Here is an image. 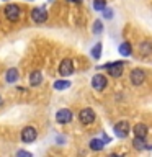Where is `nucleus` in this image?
Listing matches in <instances>:
<instances>
[{
    "mask_svg": "<svg viewBox=\"0 0 152 157\" xmlns=\"http://www.w3.org/2000/svg\"><path fill=\"white\" fill-rule=\"evenodd\" d=\"M110 157H123V155H120V154H110Z\"/></svg>",
    "mask_w": 152,
    "mask_h": 157,
    "instance_id": "obj_26",
    "label": "nucleus"
},
{
    "mask_svg": "<svg viewBox=\"0 0 152 157\" xmlns=\"http://www.w3.org/2000/svg\"><path fill=\"white\" fill-rule=\"evenodd\" d=\"M5 2H7V0H5Z\"/></svg>",
    "mask_w": 152,
    "mask_h": 157,
    "instance_id": "obj_31",
    "label": "nucleus"
},
{
    "mask_svg": "<svg viewBox=\"0 0 152 157\" xmlns=\"http://www.w3.org/2000/svg\"><path fill=\"white\" fill-rule=\"evenodd\" d=\"M54 90L57 92H62V90H67L69 87H70V80H66V78H61V80H56L54 82Z\"/></svg>",
    "mask_w": 152,
    "mask_h": 157,
    "instance_id": "obj_18",
    "label": "nucleus"
},
{
    "mask_svg": "<svg viewBox=\"0 0 152 157\" xmlns=\"http://www.w3.org/2000/svg\"><path fill=\"white\" fill-rule=\"evenodd\" d=\"M20 137H21V142H25V144H31V142H34L38 139V131L34 126H25L21 129V134H20Z\"/></svg>",
    "mask_w": 152,
    "mask_h": 157,
    "instance_id": "obj_4",
    "label": "nucleus"
},
{
    "mask_svg": "<svg viewBox=\"0 0 152 157\" xmlns=\"http://www.w3.org/2000/svg\"><path fill=\"white\" fill-rule=\"evenodd\" d=\"M70 2H80V0H70Z\"/></svg>",
    "mask_w": 152,
    "mask_h": 157,
    "instance_id": "obj_28",
    "label": "nucleus"
},
{
    "mask_svg": "<svg viewBox=\"0 0 152 157\" xmlns=\"http://www.w3.org/2000/svg\"><path fill=\"white\" fill-rule=\"evenodd\" d=\"M108 85V77L105 74H95V75L92 77V88L97 92H101L105 90Z\"/></svg>",
    "mask_w": 152,
    "mask_h": 157,
    "instance_id": "obj_6",
    "label": "nucleus"
},
{
    "mask_svg": "<svg viewBox=\"0 0 152 157\" xmlns=\"http://www.w3.org/2000/svg\"><path fill=\"white\" fill-rule=\"evenodd\" d=\"M88 147H90L92 151H103L105 149V142H103L101 139H98V137H93V139L88 142Z\"/></svg>",
    "mask_w": 152,
    "mask_h": 157,
    "instance_id": "obj_17",
    "label": "nucleus"
},
{
    "mask_svg": "<svg viewBox=\"0 0 152 157\" xmlns=\"http://www.w3.org/2000/svg\"><path fill=\"white\" fill-rule=\"evenodd\" d=\"M105 8H106V0H93V10L103 12Z\"/></svg>",
    "mask_w": 152,
    "mask_h": 157,
    "instance_id": "obj_20",
    "label": "nucleus"
},
{
    "mask_svg": "<svg viewBox=\"0 0 152 157\" xmlns=\"http://www.w3.org/2000/svg\"><path fill=\"white\" fill-rule=\"evenodd\" d=\"M43 83V74L41 71H33L31 74H29V85L31 87H39Z\"/></svg>",
    "mask_w": 152,
    "mask_h": 157,
    "instance_id": "obj_13",
    "label": "nucleus"
},
{
    "mask_svg": "<svg viewBox=\"0 0 152 157\" xmlns=\"http://www.w3.org/2000/svg\"><path fill=\"white\" fill-rule=\"evenodd\" d=\"M113 131H115V136L118 137V139H126V137L129 136V131H131L129 123H127L126 120L118 121L115 124V128H113Z\"/></svg>",
    "mask_w": 152,
    "mask_h": 157,
    "instance_id": "obj_5",
    "label": "nucleus"
},
{
    "mask_svg": "<svg viewBox=\"0 0 152 157\" xmlns=\"http://www.w3.org/2000/svg\"><path fill=\"white\" fill-rule=\"evenodd\" d=\"M132 147H134L136 151H146V149H149L147 141L144 139V137H134V139H132Z\"/></svg>",
    "mask_w": 152,
    "mask_h": 157,
    "instance_id": "obj_14",
    "label": "nucleus"
},
{
    "mask_svg": "<svg viewBox=\"0 0 152 157\" xmlns=\"http://www.w3.org/2000/svg\"><path fill=\"white\" fill-rule=\"evenodd\" d=\"M132 134H134V137H144L146 139L147 134H149V128L144 123H136L132 126Z\"/></svg>",
    "mask_w": 152,
    "mask_h": 157,
    "instance_id": "obj_11",
    "label": "nucleus"
},
{
    "mask_svg": "<svg viewBox=\"0 0 152 157\" xmlns=\"http://www.w3.org/2000/svg\"><path fill=\"white\" fill-rule=\"evenodd\" d=\"M101 49H103V44H101V43H97L95 46L92 48L90 54H92V57L95 59V61H98V59L101 57Z\"/></svg>",
    "mask_w": 152,
    "mask_h": 157,
    "instance_id": "obj_19",
    "label": "nucleus"
},
{
    "mask_svg": "<svg viewBox=\"0 0 152 157\" xmlns=\"http://www.w3.org/2000/svg\"><path fill=\"white\" fill-rule=\"evenodd\" d=\"M149 149H152V146H150V147H149Z\"/></svg>",
    "mask_w": 152,
    "mask_h": 157,
    "instance_id": "obj_30",
    "label": "nucleus"
},
{
    "mask_svg": "<svg viewBox=\"0 0 152 157\" xmlns=\"http://www.w3.org/2000/svg\"><path fill=\"white\" fill-rule=\"evenodd\" d=\"M101 141L105 142V146H106V144H110V142H111V137L108 136V134H105V132H103V136H101Z\"/></svg>",
    "mask_w": 152,
    "mask_h": 157,
    "instance_id": "obj_25",
    "label": "nucleus"
},
{
    "mask_svg": "<svg viewBox=\"0 0 152 157\" xmlns=\"http://www.w3.org/2000/svg\"><path fill=\"white\" fill-rule=\"evenodd\" d=\"M3 105V98H2V95H0V106Z\"/></svg>",
    "mask_w": 152,
    "mask_h": 157,
    "instance_id": "obj_27",
    "label": "nucleus"
},
{
    "mask_svg": "<svg viewBox=\"0 0 152 157\" xmlns=\"http://www.w3.org/2000/svg\"><path fill=\"white\" fill-rule=\"evenodd\" d=\"M59 74H61L64 78L74 74V62L70 61V59H64V61L61 62V66H59Z\"/></svg>",
    "mask_w": 152,
    "mask_h": 157,
    "instance_id": "obj_10",
    "label": "nucleus"
},
{
    "mask_svg": "<svg viewBox=\"0 0 152 157\" xmlns=\"http://www.w3.org/2000/svg\"><path fill=\"white\" fill-rule=\"evenodd\" d=\"M20 13H21V10H20V7L17 3H8V5H5V8H3L5 18L12 23H17L20 20Z\"/></svg>",
    "mask_w": 152,
    "mask_h": 157,
    "instance_id": "obj_2",
    "label": "nucleus"
},
{
    "mask_svg": "<svg viewBox=\"0 0 152 157\" xmlns=\"http://www.w3.org/2000/svg\"><path fill=\"white\" fill-rule=\"evenodd\" d=\"M126 62L124 61H116V62H108L105 66H98V69H105L108 72V75L113 78H118L123 75V71H124Z\"/></svg>",
    "mask_w": 152,
    "mask_h": 157,
    "instance_id": "obj_1",
    "label": "nucleus"
},
{
    "mask_svg": "<svg viewBox=\"0 0 152 157\" xmlns=\"http://www.w3.org/2000/svg\"><path fill=\"white\" fill-rule=\"evenodd\" d=\"M74 120V113L70 108H61V110H57L56 113V121L59 124H69Z\"/></svg>",
    "mask_w": 152,
    "mask_h": 157,
    "instance_id": "obj_7",
    "label": "nucleus"
},
{
    "mask_svg": "<svg viewBox=\"0 0 152 157\" xmlns=\"http://www.w3.org/2000/svg\"><path fill=\"white\" fill-rule=\"evenodd\" d=\"M139 52L142 54V56H149V54H152V43L147 41V39L141 41L139 43Z\"/></svg>",
    "mask_w": 152,
    "mask_h": 157,
    "instance_id": "obj_15",
    "label": "nucleus"
},
{
    "mask_svg": "<svg viewBox=\"0 0 152 157\" xmlns=\"http://www.w3.org/2000/svg\"><path fill=\"white\" fill-rule=\"evenodd\" d=\"M26 2H33V0H26Z\"/></svg>",
    "mask_w": 152,
    "mask_h": 157,
    "instance_id": "obj_29",
    "label": "nucleus"
},
{
    "mask_svg": "<svg viewBox=\"0 0 152 157\" xmlns=\"http://www.w3.org/2000/svg\"><path fill=\"white\" fill-rule=\"evenodd\" d=\"M18 78H20V72H18L17 67L7 69V72H5V82L7 83H15V82H18Z\"/></svg>",
    "mask_w": 152,
    "mask_h": 157,
    "instance_id": "obj_12",
    "label": "nucleus"
},
{
    "mask_svg": "<svg viewBox=\"0 0 152 157\" xmlns=\"http://www.w3.org/2000/svg\"><path fill=\"white\" fill-rule=\"evenodd\" d=\"M31 20L36 25H43V23H46V20H48V12H46V8H43V7H36V8H33L31 10Z\"/></svg>",
    "mask_w": 152,
    "mask_h": 157,
    "instance_id": "obj_9",
    "label": "nucleus"
},
{
    "mask_svg": "<svg viewBox=\"0 0 152 157\" xmlns=\"http://www.w3.org/2000/svg\"><path fill=\"white\" fill-rule=\"evenodd\" d=\"M103 31V23H101V20H95V23H93V28H92V33L93 34H101Z\"/></svg>",
    "mask_w": 152,
    "mask_h": 157,
    "instance_id": "obj_21",
    "label": "nucleus"
},
{
    "mask_svg": "<svg viewBox=\"0 0 152 157\" xmlns=\"http://www.w3.org/2000/svg\"><path fill=\"white\" fill-rule=\"evenodd\" d=\"M144 80H146V72L142 71V69H132V71L129 72V82L134 87L142 85Z\"/></svg>",
    "mask_w": 152,
    "mask_h": 157,
    "instance_id": "obj_8",
    "label": "nucleus"
},
{
    "mask_svg": "<svg viewBox=\"0 0 152 157\" xmlns=\"http://www.w3.org/2000/svg\"><path fill=\"white\" fill-rule=\"evenodd\" d=\"M113 13H115V12H113L111 8H108V7L103 10V17H105L106 20H111V18H113Z\"/></svg>",
    "mask_w": 152,
    "mask_h": 157,
    "instance_id": "obj_23",
    "label": "nucleus"
},
{
    "mask_svg": "<svg viewBox=\"0 0 152 157\" xmlns=\"http://www.w3.org/2000/svg\"><path fill=\"white\" fill-rule=\"evenodd\" d=\"M118 51H120V54L123 57H127V56H131V54H132V46L129 43L124 41V43H121L120 46H118Z\"/></svg>",
    "mask_w": 152,
    "mask_h": 157,
    "instance_id": "obj_16",
    "label": "nucleus"
},
{
    "mask_svg": "<svg viewBox=\"0 0 152 157\" xmlns=\"http://www.w3.org/2000/svg\"><path fill=\"white\" fill-rule=\"evenodd\" d=\"M97 118V113L92 110V108H82L80 111H78V121L82 123L83 126H90L93 121H95Z\"/></svg>",
    "mask_w": 152,
    "mask_h": 157,
    "instance_id": "obj_3",
    "label": "nucleus"
},
{
    "mask_svg": "<svg viewBox=\"0 0 152 157\" xmlns=\"http://www.w3.org/2000/svg\"><path fill=\"white\" fill-rule=\"evenodd\" d=\"M56 144L64 146V144H66V137H64V136H56Z\"/></svg>",
    "mask_w": 152,
    "mask_h": 157,
    "instance_id": "obj_24",
    "label": "nucleus"
},
{
    "mask_svg": "<svg viewBox=\"0 0 152 157\" xmlns=\"http://www.w3.org/2000/svg\"><path fill=\"white\" fill-rule=\"evenodd\" d=\"M15 157H33V154L28 151H25V149H20V151H17V155Z\"/></svg>",
    "mask_w": 152,
    "mask_h": 157,
    "instance_id": "obj_22",
    "label": "nucleus"
}]
</instances>
